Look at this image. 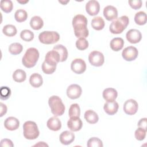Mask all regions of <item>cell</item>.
Here are the masks:
<instances>
[{"label":"cell","mask_w":147,"mask_h":147,"mask_svg":"<svg viewBox=\"0 0 147 147\" xmlns=\"http://www.w3.org/2000/svg\"><path fill=\"white\" fill-rule=\"evenodd\" d=\"M72 24L74 34L78 38H86L89 32L87 28V19L82 14H77L72 19Z\"/></svg>","instance_id":"cell-1"},{"label":"cell","mask_w":147,"mask_h":147,"mask_svg":"<svg viewBox=\"0 0 147 147\" xmlns=\"http://www.w3.org/2000/svg\"><path fill=\"white\" fill-rule=\"evenodd\" d=\"M38 51L35 48H28L22 59V64L28 68L35 66L39 58Z\"/></svg>","instance_id":"cell-2"},{"label":"cell","mask_w":147,"mask_h":147,"mask_svg":"<svg viewBox=\"0 0 147 147\" xmlns=\"http://www.w3.org/2000/svg\"><path fill=\"white\" fill-rule=\"evenodd\" d=\"M129 23L128 17L122 16L112 21L109 26V30L113 34H120L126 28Z\"/></svg>","instance_id":"cell-3"},{"label":"cell","mask_w":147,"mask_h":147,"mask_svg":"<svg viewBox=\"0 0 147 147\" xmlns=\"http://www.w3.org/2000/svg\"><path fill=\"white\" fill-rule=\"evenodd\" d=\"M48 104L51 113L56 117L62 115L65 111V106L60 97L56 95L51 96L48 99Z\"/></svg>","instance_id":"cell-4"},{"label":"cell","mask_w":147,"mask_h":147,"mask_svg":"<svg viewBox=\"0 0 147 147\" xmlns=\"http://www.w3.org/2000/svg\"><path fill=\"white\" fill-rule=\"evenodd\" d=\"M23 134L26 139L32 140L37 138L40 131L36 123L31 121L25 122L23 125Z\"/></svg>","instance_id":"cell-5"},{"label":"cell","mask_w":147,"mask_h":147,"mask_svg":"<svg viewBox=\"0 0 147 147\" xmlns=\"http://www.w3.org/2000/svg\"><path fill=\"white\" fill-rule=\"evenodd\" d=\"M39 41L44 44H52L60 39V35L55 31H43L39 34Z\"/></svg>","instance_id":"cell-6"},{"label":"cell","mask_w":147,"mask_h":147,"mask_svg":"<svg viewBox=\"0 0 147 147\" xmlns=\"http://www.w3.org/2000/svg\"><path fill=\"white\" fill-rule=\"evenodd\" d=\"M88 61L90 63L95 67L102 66L105 61L103 54L97 51L91 52L88 56Z\"/></svg>","instance_id":"cell-7"},{"label":"cell","mask_w":147,"mask_h":147,"mask_svg":"<svg viewBox=\"0 0 147 147\" xmlns=\"http://www.w3.org/2000/svg\"><path fill=\"white\" fill-rule=\"evenodd\" d=\"M138 55L137 49L133 46H129L125 48L122 52V57L127 61L134 60L137 57Z\"/></svg>","instance_id":"cell-8"},{"label":"cell","mask_w":147,"mask_h":147,"mask_svg":"<svg viewBox=\"0 0 147 147\" xmlns=\"http://www.w3.org/2000/svg\"><path fill=\"white\" fill-rule=\"evenodd\" d=\"M138 109V105L136 100L133 99H130L125 101L123 105V109L124 112L130 115L135 114Z\"/></svg>","instance_id":"cell-9"},{"label":"cell","mask_w":147,"mask_h":147,"mask_svg":"<svg viewBox=\"0 0 147 147\" xmlns=\"http://www.w3.org/2000/svg\"><path fill=\"white\" fill-rule=\"evenodd\" d=\"M71 68L75 74H82L86 69V64L82 59H75L71 64Z\"/></svg>","instance_id":"cell-10"},{"label":"cell","mask_w":147,"mask_h":147,"mask_svg":"<svg viewBox=\"0 0 147 147\" xmlns=\"http://www.w3.org/2000/svg\"><path fill=\"white\" fill-rule=\"evenodd\" d=\"M82 92L81 87L76 84H72L69 86L67 89V96L71 99L79 98Z\"/></svg>","instance_id":"cell-11"},{"label":"cell","mask_w":147,"mask_h":147,"mask_svg":"<svg viewBox=\"0 0 147 147\" xmlns=\"http://www.w3.org/2000/svg\"><path fill=\"white\" fill-rule=\"evenodd\" d=\"M44 61L49 64L56 66L57 64L60 61V56L58 52L52 49L47 53Z\"/></svg>","instance_id":"cell-12"},{"label":"cell","mask_w":147,"mask_h":147,"mask_svg":"<svg viewBox=\"0 0 147 147\" xmlns=\"http://www.w3.org/2000/svg\"><path fill=\"white\" fill-rule=\"evenodd\" d=\"M126 37L129 42L131 44H136L141 41L142 38V34L140 30L132 29L127 32Z\"/></svg>","instance_id":"cell-13"},{"label":"cell","mask_w":147,"mask_h":147,"mask_svg":"<svg viewBox=\"0 0 147 147\" xmlns=\"http://www.w3.org/2000/svg\"><path fill=\"white\" fill-rule=\"evenodd\" d=\"M67 126L72 131H77L82 129L83 123L79 117H72L68 121Z\"/></svg>","instance_id":"cell-14"},{"label":"cell","mask_w":147,"mask_h":147,"mask_svg":"<svg viewBox=\"0 0 147 147\" xmlns=\"http://www.w3.org/2000/svg\"><path fill=\"white\" fill-rule=\"evenodd\" d=\"M86 10L90 16H95L100 10V5L97 1H89L86 5Z\"/></svg>","instance_id":"cell-15"},{"label":"cell","mask_w":147,"mask_h":147,"mask_svg":"<svg viewBox=\"0 0 147 147\" xmlns=\"http://www.w3.org/2000/svg\"><path fill=\"white\" fill-rule=\"evenodd\" d=\"M103 16L108 21H112L118 17V10L113 6L108 5L103 9Z\"/></svg>","instance_id":"cell-16"},{"label":"cell","mask_w":147,"mask_h":147,"mask_svg":"<svg viewBox=\"0 0 147 147\" xmlns=\"http://www.w3.org/2000/svg\"><path fill=\"white\" fill-rule=\"evenodd\" d=\"M19 126V120L14 117H9L5 120L4 126L7 130L13 131L18 129Z\"/></svg>","instance_id":"cell-17"},{"label":"cell","mask_w":147,"mask_h":147,"mask_svg":"<svg viewBox=\"0 0 147 147\" xmlns=\"http://www.w3.org/2000/svg\"><path fill=\"white\" fill-rule=\"evenodd\" d=\"M60 142L65 145L71 144L75 140V134L74 133L69 131H63L59 137Z\"/></svg>","instance_id":"cell-18"},{"label":"cell","mask_w":147,"mask_h":147,"mask_svg":"<svg viewBox=\"0 0 147 147\" xmlns=\"http://www.w3.org/2000/svg\"><path fill=\"white\" fill-rule=\"evenodd\" d=\"M103 98L107 102L114 101L118 96V92L115 88H107L103 91Z\"/></svg>","instance_id":"cell-19"},{"label":"cell","mask_w":147,"mask_h":147,"mask_svg":"<svg viewBox=\"0 0 147 147\" xmlns=\"http://www.w3.org/2000/svg\"><path fill=\"white\" fill-rule=\"evenodd\" d=\"M119 105L118 103L116 101L113 102H107L105 103L103 109L108 114L110 115H113L115 114L118 110Z\"/></svg>","instance_id":"cell-20"},{"label":"cell","mask_w":147,"mask_h":147,"mask_svg":"<svg viewBox=\"0 0 147 147\" xmlns=\"http://www.w3.org/2000/svg\"><path fill=\"white\" fill-rule=\"evenodd\" d=\"M47 126L48 129L52 131H58L61 127V122L57 117L55 116L50 118L48 120Z\"/></svg>","instance_id":"cell-21"},{"label":"cell","mask_w":147,"mask_h":147,"mask_svg":"<svg viewBox=\"0 0 147 147\" xmlns=\"http://www.w3.org/2000/svg\"><path fill=\"white\" fill-rule=\"evenodd\" d=\"M29 83L34 88H38L43 83V79L41 75L38 73H34L30 76Z\"/></svg>","instance_id":"cell-22"},{"label":"cell","mask_w":147,"mask_h":147,"mask_svg":"<svg viewBox=\"0 0 147 147\" xmlns=\"http://www.w3.org/2000/svg\"><path fill=\"white\" fill-rule=\"evenodd\" d=\"M111 49L115 52L121 50L124 45V41L121 37L113 38L110 43Z\"/></svg>","instance_id":"cell-23"},{"label":"cell","mask_w":147,"mask_h":147,"mask_svg":"<svg viewBox=\"0 0 147 147\" xmlns=\"http://www.w3.org/2000/svg\"><path fill=\"white\" fill-rule=\"evenodd\" d=\"M84 117L86 121L91 124L96 123L99 120V117L98 114L92 110H87L84 113Z\"/></svg>","instance_id":"cell-24"},{"label":"cell","mask_w":147,"mask_h":147,"mask_svg":"<svg viewBox=\"0 0 147 147\" xmlns=\"http://www.w3.org/2000/svg\"><path fill=\"white\" fill-rule=\"evenodd\" d=\"M30 25L34 30H40L44 25V21L40 17L35 16L31 18Z\"/></svg>","instance_id":"cell-25"},{"label":"cell","mask_w":147,"mask_h":147,"mask_svg":"<svg viewBox=\"0 0 147 147\" xmlns=\"http://www.w3.org/2000/svg\"><path fill=\"white\" fill-rule=\"evenodd\" d=\"M53 49L59 53L60 56V62H63L65 61L68 57V51L67 48L61 44H58L55 46Z\"/></svg>","instance_id":"cell-26"},{"label":"cell","mask_w":147,"mask_h":147,"mask_svg":"<svg viewBox=\"0 0 147 147\" xmlns=\"http://www.w3.org/2000/svg\"><path fill=\"white\" fill-rule=\"evenodd\" d=\"M105 25L104 20L101 17H95L91 21V26L95 30H100Z\"/></svg>","instance_id":"cell-27"},{"label":"cell","mask_w":147,"mask_h":147,"mask_svg":"<svg viewBox=\"0 0 147 147\" xmlns=\"http://www.w3.org/2000/svg\"><path fill=\"white\" fill-rule=\"evenodd\" d=\"M26 72L21 69H16L13 74V80L18 83L23 82L26 80Z\"/></svg>","instance_id":"cell-28"},{"label":"cell","mask_w":147,"mask_h":147,"mask_svg":"<svg viewBox=\"0 0 147 147\" xmlns=\"http://www.w3.org/2000/svg\"><path fill=\"white\" fill-rule=\"evenodd\" d=\"M134 21L139 25H144L146 23V14L144 11H140L134 16Z\"/></svg>","instance_id":"cell-29"},{"label":"cell","mask_w":147,"mask_h":147,"mask_svg":"<svg viewBox=\"0 0 147 147\" xmlns=\"http://www.w3.org/2000/svg\"><path fill=\"white\" fill-rule=\"evenodd\" d=\"M2 32L5 35L8 37H13L17 34V30L15 26L13 25L9 24L3 26Z\"/></svg>","instance_id":"cell-30"},{"label":"cell","mask_w":147,"mask_h":147,"mask_svg":"<svg viewBox=\"0 0 147 147\" xmlns=\"http://www.w3.org/2000/svg\"><path fill=\"white\" fill-rule=\"evenodd\" d=\"M22 50H23L22 45L18 42L12 43L9 47V52L13 55H17L21 53Z\"/></svg>","instance_id":"cell-31"},{"label":"cell","mask_w":147,"mask_h":147,"mask_svg":"<svg viewBox=\"0 0 147 147\" xmlns=\"http://www.w3.org/2000/svg\"><path fill=\"white\" fill-rule=\"evenodd\" d=\"M0 6L3 11L8 13L12 11L13 4L10 0H2L0 2Z\"/></svg>","instance_id":"cell-32"},{"label":"cell","mask_w":147,"mask_h":147,"mask_svg":"<svg viewBox=\"0 0 147 147\" xmlns=\"http://www.w3.org/2000/svg\"><path fill=\"white\" fill-rule=\"evenodd\" d=\"M14 18L18 22H24L28 18V13L24 9H18L15 12Z\"/></svg>","instance_id":"cell-33"},{"label":"cell","mask_w":147,"mask_h":147,"mask_svg":"<svg viewBox=\"0 0 147 147\" xmlns=\"http://www.w3.org/2000/svg\"><path fill=\"white\" fill-rule=\"evenodd\" d=\"M68 115L69 117H79L80 115V109L78 104H72L69 109Z\"/></svg>","instance_id":"cell-34"},{"label":"cell","mask_w":147,"mask_h":147,"mask_svg":"<svg viewBox=\"0 0 147 147\" xmlns=\"http://www.w3.org/2000/svg\"><path fill=\"white\" fill-rule=\"evenodd\" d=\"M20 37L25 41H30L34 38V33L30 30L25 29L21 31L20 33Z\"/></svg>","instance_id":"cell-35"},{"label":"cell","mask_w":147,"mask_h":147,"mask_svg":"<svg viewBox=\"0 0 147 147\" xmlns=\"http://www.w3.org/2000/svg\"><path fill=\"white\" fill-rule=\"evenodd\" d=\"M88 147H103L102 141L98 137L90 138L87 143Z\"/></svg>","instance_id":"cell-36"},{"label":"cell","mask_w":147,"mask_h":147,"mask_svg":"<svg viewBox=\"0 0 147 147\" xmlns=\"http://www.w3.org/2000/svg\"><path fill=\"white\" fill-rule=\"evenodd\" d=\"M76 47L79 50H85L88 47V42L86 38H79L76 41Z\"/></svg>","instance_id":"cell-37"},{"label":"cell","mask_w":147,"mask_h":147,"mask_svg":"<svg viewBox=\"0 0 147 147\" xmlns=\"http://www.w3.org/2000/svg\"><path fill=\"white\" fill-rule=\"evenodd\" d=\"M42 71L46 74H53L56 68V66L55 65H52L51 64H49L48 63H47L45 61L42 63Z\"/></svg>","instance_id":"cell-38"},{"label":"cell","mask_w":147,"mask_h":147,"mask_svg":"<svg viewBox=\"0 0 147 147\" xmlns=\"http://www.w3.org/2000/svg\"><path fill=\"white\" fill-rule=\"evenodd\" d=\"M11 95V90L6 86H3L0 90V98L2 100L7 99Z\"/></svg>","instance_id":"cell-39"},{"label":"cell","mask_w":147,"mask_h":147,"mask_svg":"<svg viewBox=\"0 0 147 147\" xmlns=\"http://www.w3.org/2000/svg\"><path fill=\"white\" fill-rule=\"evenodd\" d=\"M146 130L141 127H138L135 131V133H134L135 138L138 141H142L145 139L146 137Z\"/></svg>","instance_id":"cell-40"},{"label":"cell","mask_w":147,"mask_h":147,"mask_svg":"<svg viewBox=\"0 0 147 147\" xmlns=\"http://www.w3.org/2000/svg\"><path fill=\"white\" fill-rule=\"evenodd\" d=\"M128 3L130 5V6L134 9L137 10L141 7L142 2L141 0H132V1H129Z\"/></svg>","instance_id":"cell-41"},{"label":"cell","mask_w":147,"mask_h":147,"mask_svg":"<svg viewBox=\"0 0 147 147\" xmlns=\"http://www.w3.org/2000/svg\"><path fill=\"white\" fill-rule=\"evenodd\" d=\"M1 145L2 146H7V147H13L14 146V144L13 142L7 138L2 139L1 141Z\"/></svg>","instance_id":"cell-42"},{"label":"cell","mask_w":147,"mask_h":147,"mask_svg":"<svg viewBox=\"0 0 147 147\" xmlns=\"http://www.w3.org/2000/svg\"><path fill=\"white\" fill-rule=\"evenodd\" d=\"M146 118H141L138 122V127L142 128L146 130H147V125H146Z\"/></svg>","instance_id":"cell-43"},{"label":"cell","mask_w":147,"mask_h":147,"mask_svg":"<svg viewBox=\"0 0 147 147\" xmlns=\"http://www.w3.org/2000/svg\"><path fill=\"white\" fill-rule=\"evenodd\" d=\"M0 107H1V114L0 117H2L3 115H5L7 112V107L6 106L3 104V103H0Z\"/></svg>","instance_id":"cell-44"},{"label":"cell","mask_w":147,"mask_h":147,"mask_svg":"<svg viewBox=\"0 0 147 147\" xmlns=\"http://www.w3.org/2000/svg\"><path fill=\"white\" fill-rule=\"evenodd\" d=\"M34 146H48V145L47 144L44 143V142H39L37 144H36Z\"/></svg>","instance_id":"cell-45"},{"label":"cell","mask_w":147,"mask_h":147,"mask_svg":"<svg viewBox=\"0 0 147 147\" xmlns=\"http://www.w3.org/2000/svg\"><path fill=\"white\" fill-rule=\"evenodd\" d=\"M17 2H18V3H21V4H25V3H28V2H29V1L28 0H26V1H18V0H17Z\"/></svg>","instance_id":"cell-46"}]
</instances>
